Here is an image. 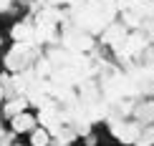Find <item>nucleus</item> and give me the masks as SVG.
I'll use <instances>...</instances> for the list:
<instances>
[{
	"label": "nucleus",
	"mask_w": 154,
	"mask_h": 146,
	"mask_svg": "<svg viewBox=\"0 0 154 146\" xmlns=\"http://www.w3.org/2000/svg\"><path fill=\"white\" fill-rule=\"evenodd\" d=\"M5 134V129H3V121H0V136H3Z\"/></svg>",
	"instance_id": "nucleus-13"
},
{
	"label": "nucleus",
	"mask_w": 154,
	"mask_h": 146,
	"mask_svg": "<svg viewBox=\"0 0 154 146\" xmlns=\"http://www.w3.org/2000/svg\"><path fill=\"white\" fill-rule=\"evenodd\" d=\"M15 131H5V134L3 136H0V146H13V144H15Z\"/></svg>",
	"instance_id": "nucleus-8"
},
{
	"label": "nucleus",
	"mask_w": 154,
	"mask_h": 146,
	"mask_svg": "<svg viewBox=\"0 0 154 146\" xmlns=\"http://www.w3.org/2000/svg\"><path fill=\"white\" fill-rule=\"evenodd\" d=\"M76 136H88L91 134V121H81V124H76Z\"/></svg>",
	"instance_id": "nucleus-7"
},
{
	"label": "nucleus",
	"mask_w": 154,
	"mask_h": 146,
	"mask_svg": "<svg viewBox=\"0 0 154 146\" xmlns=\"http://www.w3.org/2000/svg\"><path fill=\"white\" fill-rule=\"evenodd\" d=\"M142 3H152V0H142Z\"/></svg>",
	"instance_id": "nucleus-15"
},
{
	"label": "nucleus",
	"mask_w": 154,
	"mask_h": 146,
	"mask_svg": "<svg viewBox=\"0 0 154 146\" xmlns=\"http://www.w3.org/2000/svg\"><path fill=\"white\" fill-rule=\"evenodd\" d=\"M63 3H66V0H48L46 5H48V8H56V5H63Z\"/></svg>",
	"instance_id": "nucleus-10"
},
{
	"label": "nucleus",
	"mask_w": 154,
	"mask_h": 146,
	"mask_svg": "<svg viewBox=\"0 0 154 146\" xmlns=\"http://www.w3.org/2000/svg\"><path fill=\"white\" fill-rule=\"evenodd\" d=\"M25 109H28V98L15 96V98H10V101L3 103V118H13V116H18V113L25 111Z\"/></svg>",
	"instance_id": "nucleus-3"
},
{
	"label": "nucleus",
	"mask_w": 154,
	"mask_h": 146,
	"mask_svg": "<svg viewBox=\"0 0 154 146\" xmlns=\"http://www.w3.org/2000/svg\"><path fill=\"white\" fill-rule=\"evenodd\" d=\"M35 126H38V118H35V116H30L28 111H20L18 116H13V118H10V131H15L18 136H20V134H30Z\"/></svg>",
	"instance_id": "nucleus-2"
},
{
	"label": "nucleus",
	"mask_w": 154,
	"mask_h": 146,
	"mask_svg": "<svg viewBox=\"0 0 154 146\" xmlns=\"http://www.w3.org/2000/svg\"><path fill=\"white\" fill-rule=\"evenodd\" d=\"M33 35H35L33 15H25L23 20H18V23L10 28V38H13L15 43H33Z\"/></svg>",
	"instance_id": "nucleus-1"
},
{
	"label": "nucleus",
	"mask_w": 154,
	"mask_h": 146,
	"mask_svg": "<svg viewBox=\"0 0 154 146\" xmlns=\"http://www.w3.org/2000/svg\"><path fill=\"white\" fill-rule=\"evenodd\" d=\"M66 3H68V0H66Z\"/></svg>",
	"instance_id": "nucleus-17"
},
{
	"label": "nucleus",
	"mask_w": 154,
	"mask_h": 146,
	"mask_svg": "<svg viewBox=\"0 0 154 146\" xmlns=\"http://www.w3.org/2000/svg\"><path fill=\"white\" fill-rule=\"evenodd\" d=\"M0 46H3V38H0Z\"/></svg>",
	"instance_id": "nucleus-16"
},
{
	"label": "nucleus",
	"mask_w": 154,
	"mask_h": 146,
	"mask_svg": "<svg viewBox=\"0 0 154 146\" xmlns=\"http://www.w3.org/2000/svg\"><path fill=\"white\" fill-rule=\"evenodd\" d=\"M137 118L144 124H154V101H144L137 106Z\"/></svg>",
	"instance_id": "nucleus-5"
},
{
	"label": "nucleus",
	"mask_w": 154,
	"mask_h": 146,
	"mask_svg": "<svg viewBox=\"0 0 154 146\" xmlns=\"http://www.w3.org/2000/svg\"><path fill=\"white\" fill-rule=\"evenodd\" d=\"M30 146H51V131L46 126H35L30 131Z\"/></svg>",
	"instance_id": "nucleus-4"
},
{
	"label": "nucleus",
	"mask_w": 154,
	"mask_h": 146,
	"mask_svg": "<svg viewBox=\"0 0 154 146\" xmlns=\"http://www.w3.org/2000/svg\"><path fill=\"white\" fill-rule=\"evenodd\" d=\"M0 103H5V86L0 83Z\"/></svg>",
	"instance_id": "nucleus-11"
},
{
	"label": "nucleus",
	"mask_w": 154,
	"mask_h": 146,
	"mask_svg": "<svg viewBox=\"0 0 154 146\" xmlns=\"http://www.w3.org/2000/svg\"><path fill=\"white\" fill-rule=\"evenodd\" d=\"M35 3H38V5H46V3H48V0H35Z\"/></svg>",
	"instance_id": "nucleus-12"
},
{
	"label": "nucleus",
	"mask_w": 154,
	"mask_h": 146,
	"mask_svg": "<svg viewBox=\"0 0 154 146\" xmlns=\"http://www.w3.org/2000/svg\"><path fill=\"white\" fill-rule=\"evenodd\" d=\"M83 144H86V146H96V144H99V139H96L94 134H88V136H83Z\"/></svg>",
	"instance_id": "nucleus-9"
},
{
	"label": "nucleus",
	"mask_w": 154,
	"mask_h": 146,
	"mask_svg": "<svg viewBox=\"0 0 154 146\" xmlns=\"http://www.w3.org/2000/svg\"><path fill=\"white\" fill-rule=\"evenodd\" d=\"M134 146H154V124H146V126H142V134L137 136Z\"/></svg>",
	"instance_id": "nucleus-6"
},
{
	"label": "nucleus",
	"mask_w": 154,
	"mask_h": 146,
	"mask_svg": "<svg viewBox=\"0 0 154 146\" xmlns=\"http://www.w3.org/2000/svg\"><path fill=\"white\" fill-rule=\"evenodd\" d=\"M13 146H23V144H20V141H15V144H13Z\"/></svg>",
	"instance_id": "nucleus-14"
}]
</instances>
